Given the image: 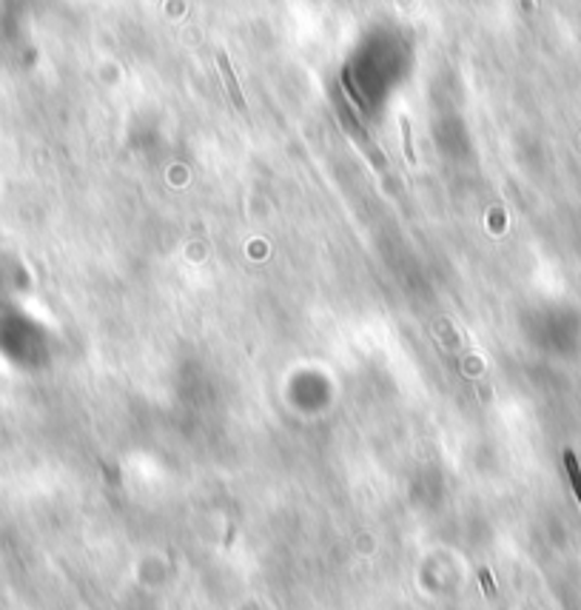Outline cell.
<instances>
[{
    "label": "cell",
    "mask_w": 581,
    "mask_h": 610,
    "mask_svg": "<svg viewBox=\"0 0 581 610\" xmlns=\"http://www.w3.org/2000/svg\"><path fill=\"white\" fill-rule=\"evenodd\" d=\"M345 129H348V135H351V138L356 140V143H359V149H363V152L368 154L370 163H374V166H377L379 171H386V168H388L386 154L377 152V145H374V140H370L368 135H365L363 126H356V120L351 115H345Z\"/></svg>",
    "instance_id": "cell-1"
},
{
    "label": "cell",
    "mask_w": 581,
    "mask_h": 610,
    "mask_svg": "<svg viewBox=\"0 0 581 610\" xmlns=\"http://www.w3.org/2000/svg\"><path fill=\"white\" fill-rule=\"evenodd\" d=\"M217 66L219 72H223V80H226V89L228 94H231V100H235V106L240 109V112H245V98H242L240 86H237L235 69H231V61H228L226 52H217Z\"/></svg>",
    "instance_id": "cell-2"
},
{
    "label": "cell",
    "mask_w": 581,
    "mask_h": 610,
    "mask_svg": "<svg viewBox=\"0 0 581 610\" xmlns=\"http://www.w3.org/2000/svg\"><path fill=\"white\" fill-rule=\"evenodd\" d=\"M565 471L570 476V488H573L576 499L581 505V468H579V459H576L573 450H565Z\"/></svg>",
    "instance_id": "cell-3"
},
{
    "label": "cell",
    "mask_w": 581,
    "mask_h": 610,
    "mask_svg": "<svg viewBox=\"0 0 581 610\" xmlns=\"http://www.w3.org/2000/svg\"><path fill=\"white\" fill-rule=\"evenodd\" d=\"M400 129H402V143H405V157H408V163L414 166L416 154H414V145H411V120H408V117H402Z\"/></svg>",
    "instance_id": "cell-4"
}]
</instances>
